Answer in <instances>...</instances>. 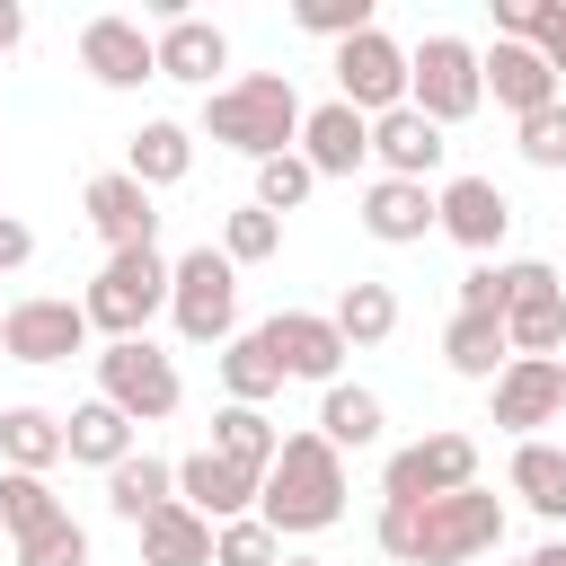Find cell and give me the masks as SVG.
<instances>
[{"label": "cell", "mask_w": 566, "mask_h": 566, "mask_svg": "<svg viewBox=\"0 0 566 566\" xmlns=\"http://www.w3.org/2000/svg\"><path fill=\"white\" fill-rule=\"evenodd\" d=\"M371 539L398 566H469V557H495L504 548V495L460 486V495H433V504H380L371 513Z\"/></svg>", "instance_id": "obj_1"}, {"label": "cell", "mask_w": 566, "mask_h": 566, "mask_svg": "<svg viewBox=\"0 0 566 566\" xmlns=\"http://www.w3.org/2000/svg\"><path fill=\"white\" fill-rule=\"evenodd\" d=\"M256 522L274 539H318L345 522V451L318 442V433H283L274 469H265V495H256Z\"/></svg>", "instance_id": "obj_2"}, {"label": "cell", "mask_w": 566, "mask_h": 566, "mask_svg": "<svg viewBox=\"0 0 566 566\" xmlns=\"http://www.w3.org/2000/svg\"><path fill=\"white\" fill-rule=\"evenodd\" d=\"M301 88L283 80V71H239V80H221L212 97H203V142H221V150H239V159H283V150H301Z\"/></svg>", "instance_id": "obj_3"}, {"label": "cell", "mask_w": 566, "mask_h": 566, "mask_svg": "<svg viewBox=\"0 0 566 566\" xmlns=\"http://www.w3.org/2000/svg\"><path fill=\"white\" fill-rule=\"evenodd\" d=\"M168 274H177V256H159V248H115V256L88 274V292H80L88 327H97L106 345L150 336V318L168 310Z\"/></svg>", "instance_id": "obj_4"}, {"label": "cell", "mask_w": 566, "mask_h": 566, "mask_svg": "<svg viewBox=\"0 0 566 566\" xmlns=\"http://www.w3.org/2000/svg\"><path fill=\"white\" fill-rule=\"evenodd\" d=\"M168 318H177L186 345H230V336H239V265H230L212 239L177 256V274H168Z\"/></svg>", "instance_id": "obj_5"}, {"label": "cell", "mask_w": 566, "mask_h": 566, "mask_svg": "<svg viewBox=\"0 0 566 566\" xmlns=\"http://www.w3.org/2000/svg\"><path fill=\"white\" fill-rule=\"evenodd\" d=\"M407 106H416V115H433L442 133H451V124H469V115L486 106L478 44H469V35H424V44L407 53Z\"/></svg>", "instance_id": "obj_6"}, {"label": "cell", "mask_w": 566, "mask_h": 566, "mask_svg": "<svg viewBox=\"0 0 566 566\" xmlns=\"http://www.w3.org/2000/svg\"><path fill=\"white\" fill-rule=\"evenodd\" d=\"M88 363H97V398L124 407L133 424H159V416H177V398H186L177 354H159L150 336H133V345H97Z\"/></svg>", "instance_id": "obj_7"}, {"label": "cell", "mask_w": 566, "mask_h": 566, "mask_svg": "<svg viewBox=\"0 0 566 566\" xmlns=\"http://www.w3.org/2000/svg\"><path fill=\"white\" fill-rule=\"evenodd\" d=\"M460 486H478V442L451 433V424L416 433L380 460V504H433V495H460Z\"/></svg>", "instance_id": "obj_8"}, {"label": "cell", "mask_w": 566, "mask_h": 566, "mask_svg": "<svg viewBox=\"0 0 566 566\" xmlns=\"http://www.w3.org/2000/svg\"><path fill=\"white\" fill-rule=\"evenodd\" d=\"M88 310L80 301H62V292H18L9 301V318H0V345H9V363H71V354H88Z\"/></svg>", "instance_id": "obj_9"}, {"label": "cell", "mask_w": 566, "mask_h": 566, "mask_svg": "<svg viewBox=\"0 0 566 566\" xmlns=\"http://www.w3.org/2000/svg\"><path fill=\"white\" fill-rule=\"evenodd\" d=\"M336 97L354 115H389L407 106V44L389 27H363L354 44H336Z\"/></svg>", "instance_id": "obj_10"}, {"label": "cell", "mask_w": 566, "mask_h": 566, "mask_svg": "<svg viewBox=\"0 0 566 566\" xmlns=\"http://www.w3.org/2000/svg\"><path fill=\"white\" fill-rule=\"evenodd\" d=\"M256 336H265V354L283 363V380H318V389H336V380H345V354H354V345L336 336V318H327V310H274Z\"/></svg>", "instance_id": "obj_11"}, {"label": "cell", "mask_w": 566, "mask_h": 566, "mask_svg": "<svg viewBox=\"0 0 566 566\" xmlns=\"http://www.w3.org/2000/svg\"><path fill=\"white\" fill-rule=\"evenodd\" d=\"M80 71H88L97 88H115V97H124V88L159 80V35H150L142 18H115V9H106V18H88V27H80Z\"/></svg>", "instance_id": "obj_12"}, {"label": "cell", "mask_w": 566, "mask_h": 566, "mask_svg": "<svg viewBox=\"0 0 566 566\" xmlns=\"http://www.w3.org/2000/svg\"><path fill=\"white\" fill-rule=\"evenodd\" d=\"M80 212H88V230L106 239V256H115V248H159V195H150L142 177H124V168H97V177L80 186Z\"/></svg>", "instance_id": "obj_13"}, {"label": "cell", "mask_w": 566, "mask_h": 566, "mask_svg": "<svg viewBox=\"0 0 566 566\" xmlns=\"http://www.w3.org/2000/svg\"><path fill=\"white\" fill-rule=\"evenodd\" d=\"M433 212H442V239L451 248H469L478 265L504 248V230H513V195L495 186V177H442L433 186Z\"/></svg>", "instance_id": "obj_14"}, {"label": "cell", "mask_w": 566, "mask_h": 566, "mask_svg": "<svg viewBox=\"0 0 566 566\" xmlns=\"http://www.w3.org/2000/svg\"><path fill=\"white\" fill-rule=\"evenodd\" d=\"M557 416H566V380H557V363L513 354V363L495 371V389H486V424H504L513 442H539V424H557Z\"/></svg>", "instance_id": "obj_15"}, {"label": "cell", "mask_w": 566, "mask_h": 566, "mask_svg": "<svg viewBox=\"0 0 566 566\" xmlns=\"http://www.w3.org/2000/svg\"><path fill=\"white\" fill-rule=\"evenodd\" d=\"M256 495H265V478H256V469H239V460H221L212 442L177 460V504H195L212 531H221V522H248V513H256Z\"/></svg>", "instance_id": "obj_16"}, {"label": "cell", "mask_w": 566, "mask_h": 566, "mask_svg": "<svg viewBox=\"0 0 566 566\" xmlns=\"http://www.w3.org/2000/svg\"><path fill=\"white\" fill-rule=\"evenodd\" d=\"M159 80H186V88H221V71H230V35L212 27V18H195V9H159Z\"/></svg>", "instance_id": "obj_17"}, {"label": "cell", "mask_w": 566, "mask_h": 566, "mask_svg": "<svg viewBox=\"0 0 566 566\" xmlns=\"http://www.w3.org/2000/svg\"><path fill=\"white\" fill-rule=\"evenodd\" d=\"M442 159H451V142H442L433 115H416V106L371 115V177H416V186H433Z\"/></svg>", "instance_id": "obj_18"}, {"label": "cell", "mask_w": 566, "mask_h": 566, "mask_svg": "<svg viewBox=\"0 0 566 566\" xmlns=\"http://www.w3.org/2000/svg\"><path fill=\"white\" fill-rule=\"evenodd\" d=\"M301 159L318 168V186H327V177H363V168H371V115H354L345 97L310 106V115H301Z\"/></svg>", "instance_id": "obj_19"}, {"label": "cell", "mask_w": 566, "mask_h": 566, "mask_svg": "<svg viewBox=\"0 0 566 566\" xmlns=\"http://www.w3.org/2000/svg\"><path fill=\"white\" fill-rule=\"evenodd\" d=\"M478 71H486V97L522 124V115H539V106H557L566 97V80L539 62V44H486L478 53Z\"/></svg>", "instance_id": "obj_20"}, {"label": "cell", "mask_w": 566, "mask_h": 566, "mask_svg": "<svg viewBox=\"0 0 566 566\" xmlns=\"http://www.w3.org/2000/svg\"><path fill=\"white\" fill-rule=\"evenodd\" d=\"M363 230H371L380 248H416V239H433V230H442L433 186H416V177H363Z\"/></svg>", "instance_id": "obj_21"}, {"label": "cell", "mask_w": 566, "mask_h": 566, "mask_svg": "<svg viewBox=\"0 0 566 566\" xmlns=\"http://www.w3.org/2000/svg\"><path fill=\"white\" fill-rule=\"evenodd\" d=\"M133 433H142V424H133L124 407H106V398H80V407L62 416V442H71V460H80V469H124V460L142 451Z\"/></svg>", "instance_id": "obj_22"}, {"label": "cell", "mask_w": 566, "mask_h": 566, "mask_svg": "<svg viewBox=\"0 0 566 566\" xmlns=\"http://www.w3.org/2000/svg\"><path fill=\"white\" fill-rule=\"evenodd\" d=\"M53 460H71V442H62V416H53V407H35V398L0 407V469L53 478Z\"/></svg>", "instance_id": "obj_23"}, {"label": "cell", "mask_w": 566, "mask_h": 566, "mask_svg": "<svg viewBox=\"0 0 566 566\" xmlns=\"http://www.w3.org/2000/svg\"><path fill=\"white\" fill-rule=\"evenodd\" d=\"M310 433L336 442V451H371V442L389 433V407H380V389L336 380V389H318V424H310Z\"/></svg>", "instance_id": "obj_24"}, {"label": "cell", "mask_w": 566, "mask_h": 566, "mask_svg": "<svg viewBox=\"0 0 566 566\" xmlns=\"http://www.w3.org/2000/svg\"><path fill=\"white\" fill-rule=\"evenodd\" d=\"M186 168H195V133H186L177 115H150V124L124 142V177H142L150 195H159V186H186Z\"/></svg>", "instance_id": "obj_25"}, {"label": "cell", "mask_w": 566, "mask_h": 566, "mask_svg": "<svg viewBox=\"0 0 566 566\" xmlns=\"http://www.w3.org/2000/svg\"><path fill=\"white\" fill-rule=\"evenodd\" d=\"M159 504H177V460H159V451H133L124 469H106V513L115 522H150Z\"/></svg>", "instance_id": "obj_26"}, {"label": "cell", "mask_w": 566, "mask_h": 566, "mask_svg": "<svg viewBox=\"0 0 566 566\" xmlns=\"http://www.w3.org/2000/svg\"><path fill=\"white\" fill-rule=\"evenodd\" d=\"M442 363H451L460 380H486V389H495V371L513 363V336H504V318L451 310V327H442Z\"/></svg>", "instance_id": "obj_27"}, {"label": "cell", "mask_w": 566, "mask_h": 566, "mask_svg": "<svg viewBox=\"0 0 566 566\" xmlns=\"http://www.w3.org/2000/svg\"><path fill=\"white\" fill-rule=\"evenodd\" d=\"M504 486L539 513V522H566V442H513V469H504Z\"/></svg>", "instance_id": "obj_28"}, {"label": "cell", "mask_w": 566, "mask_h": 566, "mask_svg": "<svg viewBox=\"0 0 566 566\" xmlns=\"http://www.w3.org/2000/svg\"><path fill=\"white\" fill-rule=\"evenodd\" d=\"M265 398H283V363L265 354L256 327H239L221 345V407H265Z\"/></svg>", "instance_id": "obj_29"}, {"label": "cell", "mask_w": 566, "mask_h": 566, "mask_svg": "<svg viewBox=\"0 0 566 566\" xmlns=\"http://www.w3.org/2000/svg\"><path fill=\"white\" fill-rule=\"evenodd\" d=\"M142 566H212V522L195 504H159L142 522Z\"/></svg>", "instance_id": "obj_30"}, {"label": "cell", "mask_w": 566, "mask_h": 566, "mask_svg": "<svg viewBox=\"0 0 566 566\" xmlns=\"http://www.w3.org/2000/svg\"><path fill=\"white\" fill-rule=\"evenodd\" d=\"M327 318H336V336H345L354 354H363V345H389V336H398V292H389V283H371V274H354V283L336 292V310H327Z\"/></svg>", "instance_id": "obj_31"}, {"label": "cell", "mask_w": 566, "mask_h": 566, "mask_svg": "<svg viewBox=\"0 0 566 566\" xmlns=\"http://www.w3.org/2000/svg\"><path fill=\"white\" fill-rule=\"evenodd\" d=\"M212 451L265 478V469H274V451H283V424H274L265 407H221V416H212Z\"/></svg>", "instance_id": "obj_32"}, {"label": "cell", "mask_w": 566, "mask_h": 566, "mask_svg": "<svg viewBox=\"0 0 566 566\" xmlns=\"http://www.w3.org/2000/svg\"><path fill=\"white\" fill-rule=\"evenodd\" d=\"M71 504L53 495V478H27V469H0V531H9V548L18 539H35V531H53Z\"/></svg>", "instance_id": "obj_33"}, {"label": "cell", "mask_w": 566, "mask_h": 566, "mask_svg": "<svg viewBox=\"0 0 566 566\" xmlns=\"http://www.w3.org/2000/svg\"><path fill=\"white\" fill-rule=\"evenodd\" d=\"M548 292H566V274L548 256H495V318H513V310H531Z\"/></svg>", "instance_id": "obj_34"}, {"label": "cell", "mask_w": 566, "mask_h": 566, "mask_svg": "<svg viewBox=\"0 0 566 566\" xmlns=\"http://www.w3.org/2000/svg\"><path fill=\"white\" fill-rule=\"evenodd\" d=\"M310 195H318V168H310L301 150H283V159H265V168H256V203H265L274 221H283V212H301Z\"/></svg>", "instance_id": "obj_35"}, {"label": "cell", "mask_w": 566, "mask_h": 566, "mask_svg": "<svg viewBox=\"0 0 566 566\" xmlns=\"http://www.w3.org/2000/svg\"><path fill=\"white\" fill-rule=\"evenodd\" d=\"M274 248H283V221H274L265 203H239V212L221 221V256H230V265H265Z\"/></svg>", "instance_id": "obj_36"}, {"label": "cell", "mask_w": 566, "mask_h": 566, "mask_svg": "<svg viewBox=\"0 0 566 566\" xmlns=\"http://www.w3.org/2000/svg\"><path fill=\"white\" fill-rule=\"evenodd\" d=\"M292 27H301V35H318V44H354V35H363V27H380V18H371V0H301V9H292Z\"/></svg>", "instance_id": "obj_37"}, {"label": "cell", "mask_w": 566, "mask_h": 566, "mask_svg": "<svg viewBox=\"0 0 566 566\" xmlns=\"http://www.w3.org/2000/svg\"><path fill=\"white\" fill-rule=\"evenodd\" d=\"M513 150H522V168H548V177H557V168H566V97L539 106V115H522V124H513Z\"/></svg>", "instance_id": "obj_38"}, {"label": "cell", "mask_w": 566, "mask_h": 566, "mask_svg": "<svg viewBox=\"0 0 566 566\" xmlns=\"http://www.w3.org/2000/svg\"><path fill=\"white\" fill-rule=\"evenodd\" d=\"M274 557H283V539H274V531H265L256 513H248V522H221V531H212V566H274Z\"/></svg>", "instance_id": "obj_39"}, {"label": "cell", "mask_w": 566, "mask_h": 566, "mask_svg": "<svg viewBox=\"0 0 566 566\" xmlns=\"http://www.w3.org/2000/svg\"><path fill=\"white\" fill-rule=\"evenodd\" d=\"M9 557H18V566H88V531H80V522L62 513L53 531H35V539H18Z\"/></svg>", "instance_id": "obj_40"}, {"label": "cell", "mask_w": 566, "mask_h": 566, "mask_svg": "<svg viewBox=\"0 0 566 566\" xmlns=\"http://www.w3.org/2000/svg\"><path fill=\"white\" fill-rule=\"evenodd\" d=\"M531 44H539V62L566 80V0H539V18H531Z\"/></svg>", "instance_id": "obj_41"}, {"label": "cell", "mask_w": 566, "mask_h": 566, "mask_svg": "<svg viewBox=\"0 0 566 566\" xmlns=\"http://www.w3.org/2000/svg\"><path fill=\"white\" fill-rule=\"evenodd\" d=\"M460 310H478V318H495V256L460 274Z\"/></svg>", "instance_id": "obj_42"}, {"label": "cell", "mask_w": 566, "mask_h": 566, "mask_svg": "<svg viewBox=\"0 0 566 566\" xmlns=\"http://www.w3.org/2000/svg\"><path fill=\"white\" fill-rule=\"evenodd\" d=\"M27 256H35V230L27 221H0V274H18Z\"/></svg>", "instance_id": "obj_43"}, {"label": "cell", "mask_w": 566, "mask_h": 566, "mask_svg": "<svg viewBox=\"0 0 566 566\" xmlns=\"http://www.w3.org/2000/svg\"><path fill=\"white\" fill-rule=\"evenodd\" d=\"M531 566H566V531H557V539H539V548H531Z\"/></svg>", "instance_id": "obj_44"}, {"label": "cell", "mask_w": 566, "mask_h": 566, "mask_svg": "<svg viewBox=\"0 0 566 566\" xmlns=\"http://www.w3.org/2000/svg\"><path fill=\"white\" fill-rule=\"evenodd\" d=\"M274 566H318V557H274Z\"/></svg>", "instance_id": "obj_45"}, {"label": "cell", "mask_w": 566, "mask_h": 566, "mask_svg": "<svg viewBox=\"0 0 566 566\" xmlns=\"http://www.w3.org/2000/svg\"><path fill=\"white\" fill-rule=\"evenodd\" d=\"M0 283H9V274H0ZM0 318H9V301H0Z\"/></svg>", "instance_id": "obj_46"}, {"label": "cell", "mask_w": 566, "mask_h": 566, "mask_svg": "<svg viewBox=\"0 0 566 566\" xmlns=\"http://www.w3.org/2000/svg\"><path fill=\"white\" fill-rule=\"evenodd\" d=\"M557 380H566V354H557Z\"/></svg>", "instance_id": "obj_47"}, {"label": "cell", "mask_w": 566, "mask_h": 566, "mask_svg": "<svg viewBox=\"0 0 566 566\" xmlns=\"http://www.w3.org/2000/svg\"><path fill=\"white\" fill-rule=\"evenodd\" d=\"M513 566H531V557H513Z\"/></svg>", "instance_id": "obj_48"}, {"label": "cell", "mask_w": 566, "mask_h": 566, "mask_svg": "<svg viewBox=\"0 0 566 566\" xmlns=\"http://www.w3.org/2000/svg\"><path fill=\"white\" fill-rule=\"evenodd\" d=\"M0 62H9V44H0Z\"/></svg>", "instance_id": "obj_49"}, {"label": "cell", "mask_w": 566, "mask_h": 566, "mask_svg": "<svg viewBox=\"0 0 566 566\" xmlns=\"http://www.w3.org/2000/svg\"><path fill=\"white\" fill-rule=\"evenodd\" d=\"M0 363H9V345H0Z\"/></svg>", "instance_id": "obj_50"}, {"label": "cell", "mask_w": 566, "mask_h": 566, "mask_svg": "<svg viewBox=\"0 0 566 566\" xmlns=\"http://www.w3.org/2000/svg\"><path fill=\"white\" fill-rule=\"evenodd\" d=\"M0 548H9V531H0Z\"/></svg>", "instance_id": "obj_51"}, {"label": "cell", "mask_w": 566, "mask_h": 566, "mask_svg": "<svg viewBox=\"0 0 566 566\" xmlns=\"http://www.w3.org/2000/svg\"><path fill=\"white\" fill-rule=\"evenodd\" d=\"M0 221H9V212H0Z\"/></svg>", "instance_id": "obj_52"}]
</instances>
